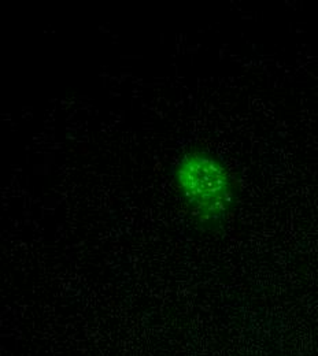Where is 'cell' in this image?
Listing matches in <instances>:
<instances>
[{
    "instance_id": "cell-1",
    "label": "cell",
    "mask_w": 318,
    "mask_h": 356,
    "mask_svg": "<svg viewBox=\"0 0 318 356\" xmlns=\"http://www.w3.org/2000/svg\"><path fill=\"white\" fill-rule=\"evenodd\" d=\"M172 184L196 227L214 232L228 222L240 195V182L216 152L192 145L172 166Z\"/></svg>"
}]
</instances>
